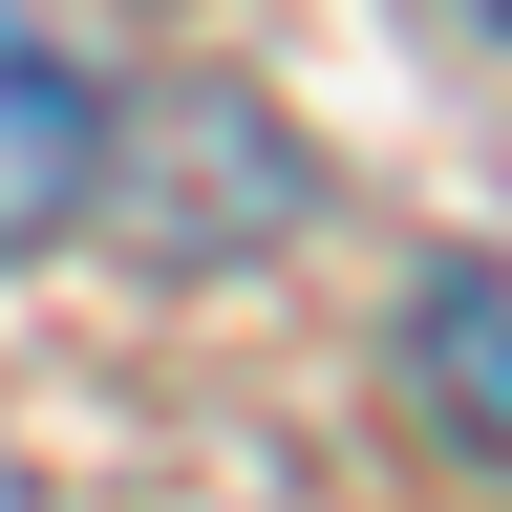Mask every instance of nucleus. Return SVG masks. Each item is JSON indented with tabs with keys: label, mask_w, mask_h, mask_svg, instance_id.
Instances as JSON below:
<instances>
[{
	"label": "nucleus",
	"mask_w": 512,
	"mask_h": 512,
	"mask_svg": "<svg viewBox=\"0 0 512 512\" xmlns=\"http://www.w3.org/2000/svg\"><path fill=\"white\" fill-rule=\"evenodd\" d=\"M406 384H427V427L470 448V470H512V256H427V299H406Z\"/></svg>",
	"instance_id": "nucleus-2"
},
{
	"label": "nucleus",
	"mask_w": 512,
	"mask_h": 512,
	"mask_svg": "<svg viewBox=\"0 0 512 512\" xmlns=\"http://www.w3.org/2000/svg\"><path fill=\"white\" fill-rule=\"evenodd\" d=\"M470 22H491V43H512V0H470Z\"/></svg>",
	"instance_id": "nucleus-3"
},
{
	"label": "nucleus",
	"mask_w": 512,
	"mask_h": 512,
	"mask_svg": "<svg viewBox=\"0 0 512 512\" xmlns=\"http://www.w3.org/2000/svg\"><path fill=\"white\" fill-rule=\"evenodd\" d=\"M86 192H107V86L64 64L43 0H0V256H43Z\"/></svg>",
	"instance_id": "nucleus-1"
}]
</instances>
